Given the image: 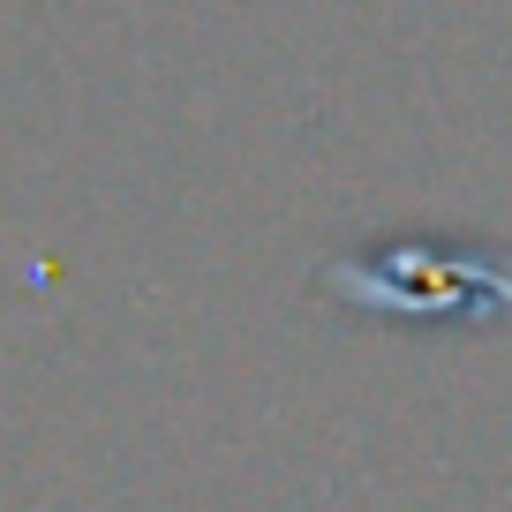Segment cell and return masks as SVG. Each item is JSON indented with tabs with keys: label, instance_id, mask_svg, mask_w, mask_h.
<instances>
[{
	"label": "cell",
	"instance_id": "obj_1",
	"mask_svg": "<svg viewBox=\"0 0 512 512\" xmlns=\"http://www.w3.org/2000/svg\"><path fill=\"white\" fill-rule=\"evenodd\" d=\"M324 287L377 317L415 324H512V249H430V241H384L339 256Z\"/></svg>",
	"mask_w": 512,
	"mask_h": 512
}]
</instances>
